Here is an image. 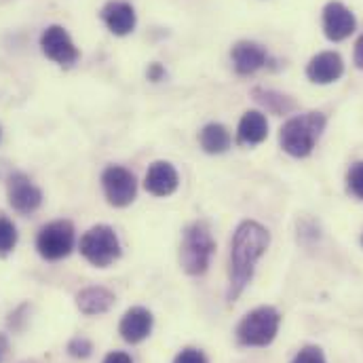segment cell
<instances>
[{
    "label": "cell",
    "mask_w": 363,
    "mask_h": 363,
    "mask_svg": "<svg viewBox=\"0 0 363 363\" xmlns=\"http://www.w3.org/2000/svg\"><path fill=\"white\" fill-rule=\"evenodd\" d=\"M271 245V233L256 220H245L237 226L230 241L228 264V302H235L252 283L258 260Z\"/></svg>",
    "instance_id": "cell-1"
},
{
    "label": "cell",
    "mask_w": 363,
    "mask_h": 363,
    "mask_svg": "<svg viewBox=\"0 0 363 363\" xmlns=\"http://www.w3.org/2000/svg\"><path fill=\"white\" fill-rule=\"evenodd\" d=\"M325 125H328L325 114L317 110L291 116L281 127V133H279L281 148L294 159L308 157L315 150L321 133L325 131Z\"/></svg>",
    "instance_id": "cell-2"
},
{
    "label": "cell",
    "mask_w": 363,
    "mask_h": 363,
    "mask_svg": "<svg viewBox=\"0 0 363 363\" xmlns=\"http://www.w3.org/2000/svg\"><path fill=\"white\" fill-rule=\"evenodd\" d=\"M213 252H216V241L205 220H196L190 226H186L180 245V267L186 274L190 277L205 274Z\"/></svg>",
    "instance_id": "cell-3"
},
{
    "label": "cell",
    "mask_w": 363,
    "mask_h": 363,
    "mask_svg": "<svg viewBox=\"0 0 363 363\" xmlns=\"http://www.w3.org/2000/svg\"><path fill=\"white\" fill-rule=\"evenodd\" d=\"M279 325L281 313L274 306H258L241 319L237 340L243 347H269L279 334Z\"/></svg>",
    "instance_id": "cell-4"
},
{
    "label": "cell",
    "mask_w": 363,
    "mask_h": 363,
    "mask_svg": "<svg viewBox=\"0 0 363 363\" xmlns=\"http://www.w3.org/2000/svg\"><path fill=\"white\" fill-rule=\"evenodd\" d=\"M83 258L97 267V269H106L110 267L114 260L121 258V243L118 237L114 233V228L106 226V224H97L89 228L83 237H81V245H79Z\"/></svg>",
    "instance_id": "cell-5"
},
{
    "label": "cell",
    "mask_w": 363,
    "mask_h": 363,
    "mask_svg": "<svg viewBox=\"0 0 363 363\" xmlns=\"http://www.w3.org/2000/svg\"><path fill=\"white\" fill-rule=\"evenodd\" d=\"M72 247H74V226L68 220L49 222L47 226L40 228L36 237V250L49 262L66 258L72 252Z\"/></svg>",
    "instance_id": "cell-6"
},
{
    "label": "cell",
    "mask_w": 363,
    "mask_h": 363,
    "mask_svg": "<svg viewBox=\"0 0 363 363\" xmlns=\"http://www.w3.org/2000/svg\"><path fill=\"white\" fill-rule=\"evenodd\" d=\"M101 188L112 207H127L135 201L138 180L129 169L121 165H110L101 174Z\"/></svg>",
    "instance_id": "cell-7"
},
{
    "label": "cell",
    "mask_w": 363,
    "mask_h": 363,
    "mask_svg": "<svg viewBox=\"0 0 363 363\" xmlns=\"http://www.w3.org/2000/svg\"><path fill=\"white\" fill-rule=\"evenodd\" d=\"M40 49L45 57H49L62 68H72L81 57V51L77 49L74 40L62 26H49L40 34Z\"/></svg>",
    "instance_id": "cell-8"
},
{
    "label": "cell",
    "mask_w": 363,
    "mask_h": 363,
    "mask_svg": "<svg viewBox=\"0 0 363 363\" xmlns=\"http://www.w3.org/2000/svg\"><path fill=\"white\" fill-rule=\"evenodd\" d=\"M6 196L11 207L19 213H34L43 205L40 188L26 174H13L6 180Z\"/></svg>",
    "instance_id": "cell-9"
},
{
    "label": "cell",
    "mask_w": 363,
    "mask_h": 363,
    "mask_svg": "<svg viewBox=\"0 0 363 363\" xmlns=\"http://www.w3.org/2000/svg\"><path fill=\"white\" fill-rule=\"evenodd\" d=\"M357 28V19L353 15V11L338 2V0H332L325 4L323 9V34L328 40L332 43H340L345 38H349Z\"/></svg>",
    "instance_id": "cell-10"
},
{
    "label": "cell",
    "mask_w": 363,
    "mask_h": 363,
    "mask_svg": "<svg viewBox=\"0 0 363 363\" xmlns=\"http://www.w3.org/2000/svg\"><path fill=\"white\" fill-rule=\"evenodd\" d=\"M345 74V62L336 51H321L306 64V77L315 85H332Z\"/></svg>",
    "instance_id": "cell-11"
},
{
    "label": "cell",
    "mask_w": 363,
    "mask_h": 363,
    "mask_svg": "<svg viewBox=\"0 0 363 363\" xmlns=\"http://www.w3.org/2000/svg\"><path fill=\"white\" fill-rule=\"evenodd\" d=\"M230 57H233V66L237 70V74L241 77H250V74H256L258 70H262L269 62V53L262 45L254 43V40H239L233 51H230Z\"/></svg>",
    "instance_id": "cell-12"
},
{
    "label": "cell",
    "mask_w": 363,
    "mask_h": 363,
    "mask_svg": "<svg viewBox=\"0 0 363 363\" xmlns=\"http://www.w3.org/2000/svg\"><path fill=\"white\" fill-rule=\"evenodd\" d=\"M101 21L114 36H127L135 30V9L127 0H110L101 9Z\"/></svg>",
    "instance_id": "cell-13"
},
{
    "label": "cell",
    "mask_w": 363,
    "mask_h": 363,
    "mask_svg": "<svg viewBox=\"0 0 363 363\" xmlns=\"http://www.w3.org/2000/svg\"><path fill=\"white\" fill-rule=\"evenodd\" d=\"M152 313L144 306H133L129 308L123 319H121V325H118V332L123 336L125 342L129 345H140L142 340H146L152 332Z\"/></svg>",
    "instance_id": "cell-14"
},
{
    "label": "cell",
    "mask_w": 363,
    "mask_h": 363,
    "mask_svg": "<svg viewBox=\"0 0 363 363\" xmlns=\"http://www.w3.org/2000/svg\"><path fill=\"white\" fill-rule=\"evenodd\" d=\"M178 184H180V176L176 167L167 161H157L146 172L144 188L152 196H169L178 190Z\"/></svg>",
    "instance_id": "cell-15"
},
{
    "label": "cell",
    "mask_w": 363,
    "mask_h": 363,
    "mask_svg": "<svg viewBox=\"0 0 363 363\" xmlns=\"http://www.w3.org/2000/svg\"><path fill=\"white\" fill-rule=\"evenodd\" d=\"M269 135V121L260 110H247L237 127V142L241 146H258Z\"/></svg>",
    "instance_id": "cell-16"
},
{
    "label": "cell",
    "mask_w": 363,
    "mask_h": 363,
    "mask_svg": "<svg viewBox=\"0 0 363 363\" xmlns=\"http://www.w3.org/2000/svg\"><path fill=\"white\" fill-rule=\"evenodd\" d=\"M114 294L108 287L101 285H91L77 294V306L83 315L93 317V315H104L112 308L114 304Z\"/></svg>",
    "instance_id": "cell-17"
},
{
    "label": "cell",
    "mask_w": 363,
    "mask_h": 363,
    "mask_svg": "<svg viewBox=\"0 0 363 363\" xmlns=\"http://www.w3.org/2000/svg\"><path fill=\"white\" fill-rule=\"evenodd\" d=\"M199 144L207 155H224L230 148V133L220 123H209L199 133Z\"/></svg>",
    "instance_id": "cell-18"
},
{
    "label": "cell",
    "mask_w": 363,
    "mask_h": 363,
    "mask_svg": "<svg viewBox=\"0 0 363 363\" xmlns=\"http://www.w3.org/2000/svg\"><path fill=\"white\" fill-rule=\"evenodd\" d=\"M254 97H256L262 106H267V110H271L274 114H287L289 110L296 108V104H294L287 95L277 93V91L254 89Z\"/></svg>",
    "instance_id": "cell-19"
},
{
    "label": "cell",
    "mask_w": 363,
    "mask_h": 363,
    "mask_svg": "<svg viewBox=\"0 0 363 363\" xmlns=\"http://www.w3.org/2000/svg\"><path fill=\"white\" fill-rule=\"evenodd\" d=\"M15 245H17V228L9 218L0 216V256L11 254Z\"/></svg>",
    "instance_id": "cell-20"
},
{
    "label": "cell",
    "mask_w": 363,
    "mask_h": 363,
    "mask_svg": "<svg viewBox=\"0 0 363 363\" xmlns=\"http://www.w3.org/2000/svg\"><path fill=\"white\" fill-rule=\"evenodd\" d=\"M347 188L353 196L363 201V161H357L355 165H351V169L347 174Z\"/></svg>",
    "instance_id": "cell-21"
},
{
    "label": "cell",
    "mask_w": 363,
    "mask_h": 363,
    "mask_svg": "<svg viewBox=\"0 0 363 363\" xmlns=\"http://www.w3.org/2000/svg\"><path fill=\"white\" fill-rule=\"evenodd\" d=\"M68 353L77 359H87L93 353V345L91 340H87L85 336H77L68 342Z\"/></svg>",
    "instance_id": "cell-22"
},
{
    "label": "cell",
    "mask_w": 363,
    "mask_h": 363,
    "mask_svg": "<svg viewBox=\"0 0 363 363\" xmlns=\"http://www.w3.org/2000/svg\"><path fill=\"white\" fill-rule=\"evenodd\" d=\"M291 363H328L325 355L319 347H304L298 351V355L291 359Z\"/></svg>",
    "instance_id": "cell-23"
},
{
    "label": "cell",
    "mask_w": 363,
    "mask_h": 363,
    "mask_svg": "<svg viewBox=\"0 0 363 363\" xmlns=\"http://www.w3.org/2000/svg\"><path fill=\"white\" fill-rule=\"evenodd\" d=\"M174 363H209V362H207V357H205V353H203V351L188 347V349H182L180 353L176 355Z\"/></svg>",
    "instance_id": "cell-24"
},
{
    "label": "cell",
    "mask_w": 363,
    "mask_h": 363,
    "mask_svg": "<svg viewBox=\"0 0 363 363\" xmlns=\"http://www.w3.org/2000/svg\"><path fill=\"white\" fill-rule=\"evenodd\" d=\"M165 74H167V72H165V68H163L161 64H157V62H155V64H150V66H148V70H146V77H148V81H152V83L163 81V79H165Z\"/></svg>",
    "instance_id": "cell-25"
},
{
    "label": "cell",
    "mask_w": 363,
    "mask_h": 363,
    "mask_svg": "<svg viewBox=\"0 0 363 363\" xmlns=\"http://www.w3.org/2000/svg\"><path fill=\"white\" fill-rule=\"evenodd\" d=\"M104 363H133V362H131V357H129L127 353H123V351H112V353H108V355H106Z\"/></svg>",
    "instance_id": "cell-26"
},
{
    "label": "cell",
    "mask_w": 363,
    "mask_h": 363,
    "mask_svg": "<svg viewBox=\"0 0 363 363\" xmlns=\"http://www.w3.org/2000/svg\"><path fill=\"white\" fill-rule=\"evenodd\" d=\"M353 62H355V66L363 70V34L357 38V43H355V53H353Z\"/></svg>",
    "instance_id": "cell-27"
},
{
    "label": "cell",
    "mask_w": 363,
    "mask_h": 363,
    "mask_svg": "<svg viewBox=\"0 0 363 363\" xmlns=\"http://www.w3.org/2000/svg\"><path fill=\"white\" fill-rule=\"evenodd\" d=\"M2 345H4V340L0 342V357H2Z\"/></svg>",
    "instance_id": "cell-28"
},
{
    "label": "cell",
    "mask_w": 363,
    "mask_h": 363,
    "mask_svg": "<svg viewBox=\"0 0 363 363\" xmlns=\"http://www.w3.org/2000/svg\"><path fill=\"white\" fill-rule=\"evenodd\" d=\"M0 142H2V127H0Z\"/></svg>",
    "instance_id": "cell-29"
},
{
    "label": "cell",
    "mask_w": 363,
    "mask_h": 363,
    "mask_svg": "<svg viewBox=\"0 0 363 363\" xmlns=\"http://www.w3.org/2000/svg\"><path fill=\"white\" fill-rule=\"evenodd\" d=\"M362 245H363V235H362Z\"/></svg>",
    "instance_id": "cell-30"
}]
</instances>
